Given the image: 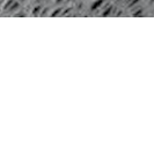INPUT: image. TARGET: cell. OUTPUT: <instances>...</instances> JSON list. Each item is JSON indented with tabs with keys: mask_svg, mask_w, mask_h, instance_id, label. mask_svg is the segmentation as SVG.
<instances>
[{
	"mask_svg": "<svg viewBox=\"0 0 154 154\" xmlns=\"http://www.w3.org/2000/svg\"><path fill=\"white\" fill-rule=\"evenodd\" d=\"M138 1L139 0H126V2H128V5H129V6H133V5H136Z\"/></svg>",
	"mask_w": 154,
	"mask_h": 154,
	"instance_id": "obj_2",
	"label": "cell"
},
{
	"mask_svg": "<svg viewBox=\"0 0 154 154\" xmlns=\"http://www.w3.org/2000/svg\"><path fill=\"white\" fill-rule=\"evenodd\" d=\"M21 1H24V0H21Z\"/></svg>",
	"mask_w": 154,
	"mask_h": 154,
	"instance_id": "obj_4",
	"label": "cell"
},
{
	"mask_svg": "<svg viewBox=\"0 0 154 154\" xmlns=\"http://www.w3.org/2000/svg\"><path fill=\"white\" fill-rule=\"evenodd\" d=\"M103 4H104V1H103V0H97V1H95V2L93 4L92 9H97V8H100Z\"/></svg>",
	"mask_w": 154,
	"mask_h": 154,
	"instance_id": "obj_1",
	"label": "cell"
},
{
	"mask_svg": "<svg viewBox=\"0 0 154 154\" xmlns=\"http://www.w3.org/2000/svg\"><path fill=\"white\" fill-rule=\"evenodd\" d=\"M153 1H154V0H153Z\"/></svg>",
	"mask_w": 154,
	"mask_h": 154,
	"instance_id": "obj_5",
	"label": "cell"
},
{
	"mask_svg": "<svg viewBox=\"0 0 154 154\" xmlns=\"http://www.w3.org/2000/svg\"><path fill=\"white\" fill-rule=\"evenodd\" d=\"M4 1H5V0H2V2H4Z\"/></svg>",
	"mask_w": 154,
	"mask_h": 154,
	"instance_id": "obj_3",
	"label": "cell"
}]
</instances>
